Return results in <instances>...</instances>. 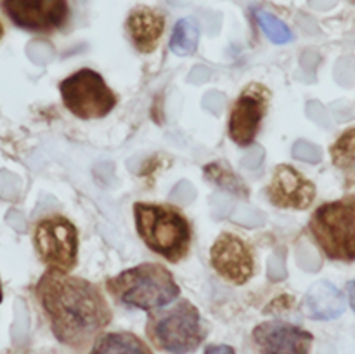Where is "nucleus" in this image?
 <instances>
[{
  "label": "nucleus",
  "mask_w": 355,
  "mask_h": 354,
  "mask_svg": "<svg viewBox=\"0 0 355 354\" xmlns=\"http://www.w3.org/2000/svg\"><path fill=\"white\" fill-rule=\"evenodd\" d=\"M51 330L61 344L83 347L111 323L106 297L92 281L47 269L35 287Z\"/></svg>",
  "instance_id": "obj_1"
},
{
  "label": "nucleus",
  "mask_w": 355,
  "mask_h": 354,
  "mask_svg": "<svg viewBox=\"0 0 355 354\" xmlns=\"http://www.w3.org/2000/svg\"><path fill=\"white\" fill-rule=\"evenodd\" d=\"M111 297L121 305L142 311H158L175 302L180 295L173 274L163 264L146 262L121 271L106 280Z\"/></svg>",
  "instance_id": "obj_2"
},
{
  "label": "nucleus",
  "mask_w": 355,
  "mask_h": 354,
  "mask_svg": "<svg viewBox=\"0 0 355 354\" xmlns=\"http://www.w3.org/2000/svg\"><path fill=\"white\" fill-rule=\"evenodd\" d=\"M134 219L137 235L156 255L168 262H179L189 253L193 231L179 208L137 201L134 205Z\"/></svg>",
  "instance_id": "obj_3"
},
{
  "label": "nucleus",
  "mask_w": 355,
  "mask_h": 354,
  "mask_svg": "<svg viewBox=\"0 0 355 354\" xmlns=\"http://www.w3.org/2000/svg\"><path fill=\"white\" fill-rule=\"evenodd\" d=\"M309 233L328 259L355 262V196L319 205Z\"/></svg>",
  "instance_id": "obj_4"
},
{
  "label": "nucleus",
  "mask_w": 355,
  "mask_h": 354,
  "mask_svg": "<svg viewBox=\"0 0 355 354\" xmlns=\"http://www.w3.org/2000/svg\"><path fill=\"white\" fill-rule=\"evenodd\" d=\"M148 335L158 349L170 354H189L203 342L207 328L196 305L180 301L149 316Z\"/></svg>",
  "instance_id": "obj_5"
},
{
  "label": "nucleus",
  "mask_w": 355,
  "mask_h": 354,
  "mask_svg": "<svg viewBox=\"0 0 355 354\" xmlns=\"http://www.w3.org/2000/svg\"><path fill=\"white\" fill-rule=\"evenodd\" d=\"M62 103L80 120L104 118L114 110L118 97L103 76L90 68H82L59 83Z\"/></svg>",
  "instance_id": "obj_6"
},
{
  "label": "nucleus",
  "mask_w": 355,
  "mask_h": 354,
  "mask_svg": "<svg viewBox=\"0 0 355 354\" xmlns=\"http://www.w3.org/2000/svg\"><path fill=\"white\" fill-rule=\"evenodd\" d=\"M33 245L47 269L69 273L78 259V231L69 219L51 215L37 222Z\"/></svg>",
  "instance_id": "obj_7"
},
{
  "label": "nucleus",
  "mask_w": 355,
  "mask_h": 354,
  "mask_svg": "<svg viewBox=\"0 0 355 354\" xmlns=\"http://www.w3.org/2000/svg\"><path fill=\"white\" fill-rule=\"evenodd\" d=\"M14 26L30 33H52L68 23V0H0Z\"/></svg>",
  "instance_id": "obj_8"
},
{
  "label": "nucleus",
  "mask_w": 355,
  "mask_h": 354,
  "mask_svg": "<svg viewBox=\"0 0 355 354\" xmlns=\"http://www.w3.org/2000/svg\"><path fill=\"white\" fill-rule=\"evenodd\" d=\"M269 101L270 92L262 83H250L243 89L229 115V135L236 144L250 146L255 141Z\"/></svg>",
  "instance_id": "obj_9"
},
{
  "label": "nucleus",
  "mask_w": 355,
  "mask_h": 354,
  "mask_svg": "<svg viewBox=\"0 0 355 354\" xmlns=\"http://www.w3.org/2000/svg\"><path fill=\"white\" fill-rule=\"evenodd\" d=\"M210 260L214 269L224 280L234 285H245L255 273V259L253 252L245 239L232 233H222L215 239L210 252Z\"/></svg>",
  "instance_id": "obj_10"
},
{
  "label": "nucleus",
  "mask_w": 355,
  "mask_h": 354,
  "mask_svg": "<svg viewBox=\"0 0 355 354\" xmlns=\"http://www.w3.org/2000/svg\"><path fill=\"white\" fill-rule=\"evenodd\" d=\"M270 203L277 208L307 210L315 198V186L295 167L277 165L269 186L266 189Z\"/></svg>",
  "instance_id": "obj_11"
},
{
  "label": "nucleus",
  "mask_w": 355,
  "mask_h": 354,
  "mask_svg": "<svg viewBox=\"0 0 355 354\" xmlns=\"http://www.w3.org/2000/svg\"><path fill=\"white\" fill-rule=\"evenodd\" d=\"M253 340L260 354H309L311 332L284 321H263L253 330Z\"/></svg>",
  "instance_id": "obj_12"
},
{
  "label": "nucleus",
  "mask_w": 355,
  "mask_h": 354,
  "mask_svg": "<svg viewBox=\"0 0 355 354\" xmlns=\"http://www.w3.org/2000/svg\"><path fill=\"white\" fill-rule=\"evenodd\" d=\"M125 28L134 47L142 54H151L165 31V16L151 7L137 6L128 14Z\"/></svg>",
  "instance_id": "obj_13"
},
{
  "label": "nucleus",
  "mask_w": 355,
  "mask_h": 354,
  "mask_svg": "<svg viewBox=\"0 0 355 354\" xmlns=\"http://www.w3.org/2000/svg\"><path fill=\"white\" fill-rule=\"evenodd\" d=\"M304 311L312 319H335L345 311V297L329 281H318L304 298Z\"/></svg>",
  "instance_id": "obj_14"
},
{
  "label": "nucleus",
  "mask_w": 355,
  "mask_h": 354,
  "mask_svg": "<svg viewBox=\"0 0 355 354\" xmlns=\"http://www.w3.org/2000/svg\"><path fill=\"white\" fill-rule=\"evenodd\" d=\"M90 354H153L148 344L130 332H110L97 337Z\"/></svg>",
  "instance_id": "obj_15"
},
{
  "label": "nucleus",
  "mask_w": 355,
  "mask_h": 354,
  "mask_svg": "<svg viewBox=\"0 0 355 354\" xmlns=\"http://www.w3.org/2000/svg\"><path fill=\"white\" fill-rule=\"evenodd\" d=\"M329 155H331L333 165L342 174L345 186L355 187V127L343 132L333 142Z\"/></svg>",
  "instance_id": "obj_16"
},
{
  "label": "nucleus",
  "mask_w": 355,
  "mask_h": 354,
  "mask_svg": "<svg viewBox=\"0 0 355 354\" xmlns=\"http://www.w3.org/2000/svg\"><path fill=\"white\" fill-rule=\"evenodd\" d=\"M198 42H200V26L193 17H184L173 28L170 49L179 56H189L198 49Z\"/></svg>",
  "instance_id": "obj_17"
},
{
  "label": "nucleus",
  "mask_w": 355,
  "mask_h": 354,
  "mask_svg": "<svg viewBox=\"0 0 355 354\" xmlns=\"http://www.w3.org/2000/svg\"><path fill=\"white\" fill-rule=\"evenodd\" d=\"M205 176L211 180L214 184H217L222 189L229 191V193L239 194V196H246L248 189L243 184V180L239 179L236 174H232L231 170L222 167L220 163H211V165L205 167Z\"/></svg>",
  "instance_id": "obj_18"
},
{
  "label": "nucleus",
  "mask_w": 355,
  "mask_h": 354,
  "mask_svg": "<svg viewBox=\"0 0 355 354\" xmlns=\"http://www.w3.org/2000/svg\"><path fill=\"white\" fill-rule=\"evenodd\" d=\"M255 17L259 21L260 28L263 30V33L270 38L276 44H286L293 38V33H291L290 28L279 19V17L272 16L267 10H255Z\"/></svg>",
  "instance_id": "obj_19"
},
{
  "label": "nucleus",
  "mask_w": 355,
  "mask_h": 354,
  "mask_svg": "<svg viewBox=\"0 0 355 354\" xmlns=\"http://www.w3.org/2000/svg\"><path fill=\"white\" fill-rule=\"evenodd\" d=\"M205 354H236L231 346H210L207 347Z\"/></svg>",
  "instance_id": "obj_20"
},
{
  "label": "nucleus",
  "mask_w": 355,
  "mask_h": 354,
  "mask_svg": "<svg viewBox=\"0 0 355 354\" xmlns=\"http://www.w3.org/2000/svg\"><path fill=\"white\" fill-rule=\"evenodd\" d=\"M347 292H349L350 305H352V309H354V312H355V280L349 281V283H347Z\"/></svg>",
  "instance_id": "obj_21"
},
{
  "label": "nucleus",
  "mask_w": 355,
  "mask_h": 354,
  "mask_svg": "<svg viewBox=\"0 0 355 354\" xmlns=\"http://www.w3.org/2000/svg\"><path fill=\"white\" fill-rule=\"evenodd\" d=\"M3 37V24H2V21H0V38Z\"/></svg>",
  "instance_id": "obj_22"
},
{
  "label": "nucleus",
  "mask_w": 355,
  "mask_h": 354,
  "mask_svg": "<svg viewBox=\"0 0 355 354\" xmlns=\"http://www.w3.org/2000/svg\"><path fill=\"white\" fill-rule=\"evenodd\" d=\"M2 297H3V292H2V281H0V302H2Z\"/></svg>",
  "instance_id": "obj_23"
},
{
  "label": "nucleus",
  "mask_w": 355,
  "mask_h": 354,
  "mask_svg": "<svg viewBox=\"0 0 355 354\" xmlns=\"http://www.w3.org/2000/svg\"><path fill=\"white\" fill-rule=\"evenodd\" d=\"M354 2H355V0H354Z\"/></svg>",
  "instance_id": "obj_24"
}]
</instances>
